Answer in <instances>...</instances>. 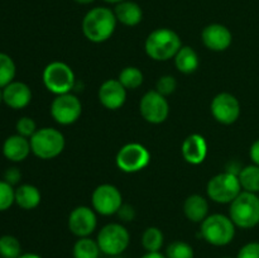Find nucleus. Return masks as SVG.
Here are the masks:
<instances>
[{
  "label": "nucleus",
  "instance_id": "3",
  "mask_svg": "<svg viewBox=\"0 0 259 258\" xmlns=\"http://www.w3.org/2000/svg\"><path fill=\"white\" fill-rule=\"evenodd\" d=\"M229 217L235 227L252 229L259 224V196L257 194L242 191L229 207Z\"/></svg>",
  "mask_w": 259,
  "mask_h": 258
},
{
  "label": "nucleus",
  "instance_id": "21",
  "mask_svg": "<svg viewBox=\"0 0 259 258\" xmlns=\"http://www.w3.org/2000/svg\"><path fill=\"white\" fill-rule=\"evenodd\" d=\"M184 212L192 223H202L209 217V202L201 195H190L184 202Z\"/></svg>",
  "mask_w": 259,
  "mask_h": 258
},
{
  "label": "nucleus",
  "instance_id": "27",
  "mask_svg": "<svg viewBox=\"0 0 259 258\" xmlns=\"http://www.w3.org/2000/svg\"><path fill=\"white\" fill-rule=\"evenodd\" d=\"M118 80L126 90H136L143 83L144 76L143 72L136 66H128L124 67L119 73Z\"/></svg>",
  "mask_w": 259,
  "mask_h": 258
},
{
  "label": "nucleus",
  "instance_id": "34",
  "mask_svg": "<svg viewBox=\"0 0 259 258\" xmlns=\"http://www.w3.org/2000/svg\"><path fill=\"white\" fill-rule=\"evenodd\" d=\"M235 258H259V242H249L243 245Z\"/></svg>",
  "mask_w": 259,
  "mask_h": 258
},
{
  "label": "nucleus",
  "instance_id": "24",
  "mask_svg": "<svg viewBox=\"0 0 259 258\" xmlns=\"http://www.w3.org/2000/svg\"><path fill=\"white\" fill-rule=\"evenodd\" d=\"M100 247L95 239L90 237L78 238L72 248L73 258H99L100 257Z\"/></svg>",
  "mask_w": 259,
  "mask_h": 258
},
{
  "label": "nucleus",
  "instance_id": "31",
  "mask_svg": "<svg viewBox=\"0 0 259 258\" xmlns=\"http://www.w3.org/2000/svg\"><path fill=\"white\" fill-rule=\"evenodd\" d=\"M15 202V189L4 180H0V211L10 209Z\"/></svg>",
  "mask_w": 259,
  "mask_h": 258
},
{
  "label": "nucleus",
  "instance_id": "10",
  "mask_svg": "<svg viewBox=\"0 0 259 258\" xmlns=\"http://www.w3.org/2000/svg\"><path fill=\"white\" fill-rule=\"evenodd\" d=\"M51 115L61 125H71L80 119L82 104L72 93L57 95L51 104Z\"/></svg>",
  "mask_w": 259,
  "mask_h": 258
},
{
  "label": "nucleus",
  "instance_id": "17",
  "mask_svg": "<svg viewBox=\"0 0 259 258\" xmlns=\"http://www.w3.org/2000/svg\"><path fill=\"white\" fill-rule=\"evenodd\" d=\"M32 101V90L22 81H13L3 89V103L14 110L24 109Z\"/></svg>",
  "mask_w": 259,
  "mask_h": 258
},
{
  "label": "nucleus",
  "instance_id": "13",
  "mask_svg": "<svg viewBox=\"0 0 259 258\" xmlns=\"http://www.w3.org/2000/svg\"><path fill=\"white\" fill-rule=\"evenodd\" d=\"M210 110L217 121L230 125L234 124L240 116V103L233 94L220 93L212 99Z\"/></svg>",
  "mask_w": 259,
  "mask_h": 258
},
{
  "label": "nucleus",
  "instance_id": "20",
  "mask_svg": "<svg viewBox=\"0 0 259 258\" xmlns=\"http://www.w3.org/2000/svg\"><path fill=\"white\" fill-rule=\"evenodd\" d=\"M116 20L120 22L126 27H134L138 25L143 19V10L137 3L131 2V0H124L115 5L114 9Z\"/></svg>",
  "mask_w": 259,
  "mask_h": 258
},
{
  "label": "nucleus",
  "instance_id": "18",
  "mask_svg": "<svg viewBox=\"0 0 259 258\" xmlns=\"http://www.w3.org/2000/svg\"><path fill=\"white\" fill-rule=\"evenodd\" d=\"M181 153L185 161L190 164L202 163L207 156V142L201 134H190L185 138L181 146Z\"/></svg>",
  "mask_w": 259,
  "mask_h": 258
},
{
  "label": "nucleus",
  "instance_id": "26",
  "mask_svg": "<svg viewBox=\"0 0 259 258\" xmlns=\"http://www.w3.org/2000/svg\"><path fill=\"white\" fill-rule=\"evenodd\" d=\"M164 235L157 227H148L142 234V245L146 252H159L163 247Z\"/></svg>",
  "mask_w": 259,
  "mask_h": 258
},
{
  "label": "nucleus",
  "instance_id": "19",
  "mask_svg": "<svg viewBox=\"0 0 259 258\" xmlns=\"http://www.w3.org/2000/svg\"><path fill=\"white\" fill-rule=\"evenodd\" d=\"M32 152L29 139L19 134H13L8 137L3 143V154L12 162H22Z\"/></svg>",
  "mask_w": 259,
  "mask_h": 258
},
{
  "label": "nucleus",
  "instance_id": "1",
  "mask_svg": "<svg viewBox=\"0 0 259 258\" xmlns=\"http://www.w3.org/2000/svg\"><path fill=\"white\" fill-rule=\"evenodd\" d=\"M116 23H118V20H116L113 10L105 7L93 8L83 17V35L90 42L103 43L114 34Z\"/></svg>",
  "mask_w": 259,
  "mask_h": 258
},
{
  "label": "nucleus",
  "instance_id": "4",
  "mask_svg": "<svg viewBox=\"0 0 259 258\" xmlns=\"http://www.w3.org/2000/svg\"><path fill=\"white\" fill-rule=\"evenodd\" d=\"M200 233L204 240L214 247H225L235 237V224L230 217L211 214L201 223Z\"/></svg>",
  "mask_w": 259,
  "mask_h": 258
},
{
  "label": "nucleus",
  "instance_id": "36",
  "mask_svg": "<svg viewBox=\"0 0 259 258\" xmlns=\"http://www.w3.org/2000/svg\"><path fill=\"white\" fill-rule=\"evenodd\" d=\"M116 214H118L119 219L123 220V222H133V219L136 218V210H134V207L131 206V205L123 204Z\"/></svg>",
  "mask_w": 259,
  "mask_h": 258
},
{
  "label": "nucleus",
  "instance_id": "38",
  "mask_svg": "<svg viewBox=\"0 0 259 258\" xmlns=\"http://www.w3.org/2000/svg\"><path fill=\"white\" fill-rule=\"evenodd\" d=\"M141 258H167L166 254L161 252H146Z\"/></svg>",
  "mask_w": 259,
  "mask_h": 258
},
{
  "label": "nucleus",
  "instance_id": "16",
  "mask_svg": "<svg viewBox=\"0 0 259 258\" xmlns=\"http://www.w3.org/2000/svg\"><path fill=\"white\" fill-rule=\"evenodd\" d=\"M98 96L104 108L109 110H116L125 104L126 89L121 85L119 80L109 78L101 83Z\"/></svg>",
  "mask_w": 259,
  "mask_h": 258
},
{
  "label": "nucleus",
  "instance_id": "40",
  "mask_svg": "<svg viewBox=\"0 0 259 258\" xmlns=\"http://www.w3.org/2000/svg\"><path fill=\"white\" fill-rule=\"evenodd\" d=\"M75 2L81 5H88V4H91V3H94L95 0H75Z\"/></svg>",
  "mask_w": 259,
  "mask_h": 258
},
{
  "label": "nucleus",
  "instance_id": "42",
  "mask_svg": "<svg viewBox=\"0 0 259 258\" xmlns=\"http://www.w3.org/2000/svg\"><path fill=\"white\" fill-rule=\"evenodd\" d=\"M3 103V89L0 88V104Z\"/></svg>",
  "mask_w": 259,
  "mask_h": 258
},
{
  "label": "nucleus",
  "instance_id": "14",
  "mask_svg": "<svg viewBox=\"0 0 259 258\" xmlns=\"http://www.w3.org/2000/svg\"><path fill=\"white\" fill-rule=\"evenodd\" d=\"M68 229L77 238L90 237L98 227V217L93 207L80 205L68 215Z\"/></svg>",
  "mask_w": 259,
  "mask_h": 258
},
{
  "label": "nucleus",
  "instance_id": "11",
  "mask_svg": "<svg viewBox=\"0 0 259 258\" xmlns=\"http://www.w3.org/2000/svg\"><path fill=\"white\" fill-rule=\"evenodd\" d=\"M93 209L98 214L110 217L116 214L123 205V196L120 190L110 184L99 185L91 195Z\"/></svg>",
  "mask_w": 259,
  "mask_h": 258
},
{
  "label": "nucleus",
  "instance_id": "6",
  "mask_svg": "<svg viewBox=\"0 0 259 258\" xmlns=\"http://www.w3.org/2000/svg\"><path fill=\"white\" fill-rule=\"evenodd\" d=\"M42 80L50 93L57 95L71 93L76 83L75 72L65 62L53 61L48 63L42 73Z\"/></svg>",
  "mask_w": 259,
  "mask_h": 258
},
{
  "label": "nucleus",
  "instance_id": "33",
  "mask_svg": "<svg viewBox=\"0 0 259 258\" xmlns=\"http://www.w3.org/2000/svg\"><path fill=\"white\" fill-rule=\"evenodd\" d=\"M177 89V81L174 76L171 75H164L157 80L156 83V90L158 91L161 95L168 96L171 94H174Z\"/></svg>",
  "mask_w": 259,
  "mask_h": 258
},
{
  "label": "nucleus",
  "instance_id": "15",
  "mask_svg": "<svg viewBox=\"0 0 259 258\" xmlns=\"http://www.w3.org/2000/svg\"><path fill=\"white\" fill-rule=\"evenodd\" d=\"M201 40L205 47L214 52L228 50L233 42V34L228 27L219 23L206 25L201 32Z\"/></svg>",
  "mask_w": 259,
  "mask_h": 258
},
{
  "label": "nucleus",
  "instance_id": "35",
  "mask_svg": "<svg viewBox=\"0 0 259 258\" xmlns=\"http://www.w3.org/2000/svg\"><path fill=\"white\" fill-rule=\"evenodd\" d=\"M3 180L7 181L8 184L12 185V186H15V185L19 184L20 180H22V172H20L19 168H17V167H9V168L4 172Z\"/></svg>",
  "mask_w": 259,
  "mask_h": 258
},
{
  "label": "nucleus",
  "instance_id": "44",
  "mask_svg": "<svg viewBox=\"0 0 259 258\" xmlns=\"http://www.w3.org/2000/svg\"><path fill=\"white\" fill-rule=\"evenodd\" d=\"M0 258H2V257H0Z\"/></svg>",
  "mask_w": 259,
  "mask_h": 258
},
{
  "label": "nucleus",
  "instance_id": "9",
  "mask_svg": "<svg viewBox=\"0 0 259 258\" xmlns=\"http://www.w3.org/2000/svg\"><path fill=\"white\" fill-rule=\"evenodd\" d=\"M116 166L126 174H136L146 168L151 162V153L141 143H128L119 149L115 157Z\"/></svg>",
  "mask_w": 259,
  "mask_h": 258
},
{
  "label": "nucleus",
  "instance_id": "32",
  "mask_svg": "<svg viewBox=\"0 0 259 258\" xmlns=\"http://www.w3.org/2000/svg\"><path fill=\"white\" fill-rule=\"evenodd\" d=\"M15 129H17V134L25 137L28 139L38 131L35 121L29 116H22L15 124Z\"/></svg>",
  "mask_w": 259,
  "mask_h": 258
},
{
  "label": "nucleus",
  "instance_id": "37",
  "mask_svg": "<svg viewBox=\"0 0 259 258\" xmlns=\"http://www.w3.org/2000/svg\"><path fill=\"white\" fill-rule=\"evenodd\" d=\"M249 157L250 159H252L253 164H257V166H259V139L253 142L252 146H250Z\"/></svg>",
  "mask_w": 259,
  "mask_h": 258
},
{
  "label": "nucleus",
  "instance_id": "43",
  "mask_svg": "<svg viewBox=\"0 0 259 258\" xmlns=\"http://www.w3.org/2000/svg\"><path fill=\"white\" fill-rule=\"evenodd\" d=\"M222 258H233V257H228V255H225V257H222Z\"/></svg>",
  "mask_w": 259,
  "mask_h": 258
},
{
  "label": "nucleus",
  "instance_id": "12",
  "mask_svg": "<svg viewBox=\"0 0 259 258\" xmlns=\"http://www.w3.org/2000/svg\"><path fill=\"white\" fill-rule=\"evenodd\" d=\"M139 111L146 121L151 124H161L168 118L169 104L166 96L157 90L147 91L139 103Z\"/></svg>",
  "mask_w": 259,
  "mask_h": 258
},
{
  "label": "nucleus",
  "instance_id": "39",
  "mask_svg": "<svg viewBox=\"0 0 259 258\" xmlns=\"http://www.w3.org/2000/svg\"><path fill=\"white\" fill-rule=\"evenodd\" d=\"M19 258H43L42 255L37 254V253H22Z\"/></svg>",
  "mask_w": 259,
  "mask_h": 258
},
{
  "label": "nucleus",
  "instance_id": "7",
  "mask_svg": "<svg viewBox=\"0 0 259 258\" xmlns=\"http://www.w3.org/2000/svg\"><path fill=\"white\" fill-rule=\"evenodd\" d=\"M101 253L106 255H120L131 244V234L120 223H109L104 225L96 238Z\"/></svg>",
  "mask_w": 259,
  "mask_h": 258
},
{
  "label": "nucleus",
  "instance_id": "41",
  "mask_svg": "<svg viewBox=\"0 0 259 258\" xmlns=\"http://www.w3.org/2000/svg\"><path fill=\"white\" fill-rule=\"evenodd\" d=\"M106 3H110V4H119V3L124 2V0H104Z\"/></svg>",
  "mask_w": 259,
  "mask_h": 258
},
{
  "label": "nucleus",
  "instance_id": "25",
  "mask_svg": "<svg viewBox=\"0 0 259 258\" xmlns=\"http://www.w3.org/2000/svg\"><path fill=\"white\" fill-rule=\"evenodd\" d=\"M240 185H242L243 191L259 192V166L257 164H249V166L243 167L238 174Z\"/></svg>",
  "mask_w": 259,
  "mask_h": 258
},
{
  "label": "nucleus",
  "instance_id": "5",
  "mask_svg": "<svg viewBox=\"0 0 259 258\" xmlns=\"http://www.w3.org/2000/svg\"><path fill=\"white\" fill-rule=\"evenodd\" d=\"M32 153L40 159H53L60 156L66 146L63 134L52 126L40 128L29 138Z\"/></svg>",
  "mask_w": 259,
  "mask_h": 258
},
{
  "label": "nucleus",
  "instance_id": "23",
  "mask_svg": "<svg viewBox=\"0 0 259 258\" xmlns=\"http://www.w3.org/2000/svg\"><path fill=\"white\" fill-rule=\"evenodd\" d=\"M174 58L176 68L185 75L194 73L200 66L199 55L190 46H182Z\"/></svg>",
  "mask_w": 259,
  "mask_h": 258
},
{
  "label": "nucleus",
  "instance_id": "30",
  "mask_svg": "<svg viewBox=\"0 0 259 258\" xmlns=\"http://www.w3.org/2000/svg\"><path fill=\"white\" fill-rule=\"evenodd\" d=\"M167 258H195L194 248L184 240H175L166 248Z\"/></svg>",
  "mask_w": 259,
  "mask_h": 258
},
{
  "label": "nucleus",
  "instance_id": "22",
  "mask_svg": "<svg viewBox=\"0 0 259 258\" xmlns=\"http://www.w3.org/2000/svg\"><path fill=\"white\" fill-rule=\"evenodd\" d=\"M42 195L38 187L30 184H23L15 189V204L23 210H33L40 204Z\"/></svg>",
  "mask_w": 259,
  "mask_h": 258
},
{
  "label": "nucleus",
  "instance_id": "2",
  "mask_svg": "<svg viewBox=\"0 0 259 258\" xmlns=\"http://www.w3.org/2000/svg\"><path fill=\"white\" fill-rule=\"evenodd\" d=\"M181 47L180 35L169 28H157L152 30L144 42L147 56L161 62L174 58Z\"/></svg>",
  "mask_w": 259,
  "mask_h": 258
},
{
  "label": "nucleus",
  "instance_id": "28",
  "mask_svg": "<svg viewBox=\"0 0 259 258\" xmlns=\"http://www.w3.org/2000/svg\"><path fill=\"white\" fill-rule=\"evenodd\" d=\"M17 73V66L13 58L4 52H0V88L13 82Z\"/></svg>",
  "mask_w": 259,
  "mask_h": 258
},
{
  "label": "nucleus",
  "instance_id": "8",
  "mask_svg": "<svg viewBox=\"0 0 259 258\" xmlns=\"http://www.w3.org/2000/svg\"><path fill=\"white\" fill-rule=\"evenodd\" d=\"M206 192L209 199L214 202L230 204L242 192V185L237 174L225 171L209 180Z\"/></svg>",
  "mask_w": 259,
  "mask_h": 258
},
{
  "label": "nucleus",
  "instance_id": "29",
  "mask_svg": "<svg viewBox=\"0 0 259 258\" xmlns=\"http://www.w3.org/2000/svg\"><path fill=\"white\" fill-rule=\"evenodd\" d=\"M22 254V245L14 235L5 234L0 237V257L19 258Z\"/></svg>",
  "mask_w": 259,
  "mask_h": 258
}]
</instances>
